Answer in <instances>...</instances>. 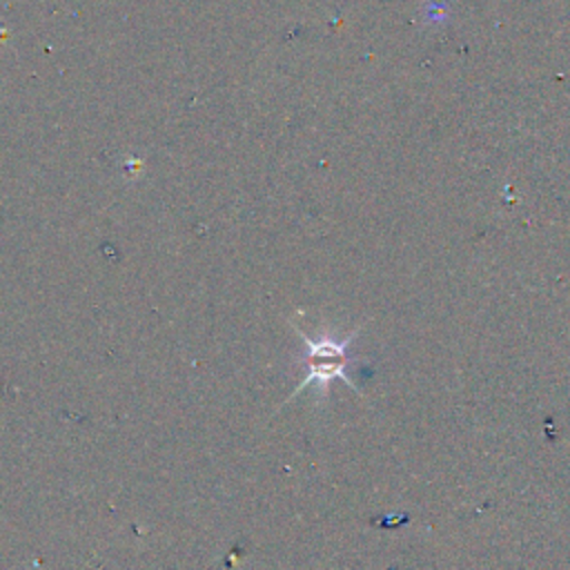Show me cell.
<instances>
[{"mask_svg": "<svg viewBox=\"0 0 570 570\" xmlns=\"http://www.w3.org/2000/svg\"><path fill=\"white\" fill-rule=\"evenodd\" d=\"M294 330L298 332V336L305 343V352H303L305 379H303V383H298V387H294L292 396L303 392L309 385H316L321 392H325L330 381H334V379H341L350 387L356 390V383L350 374V367L354 365V361L350 356V345L358 336V330H354L350 336H343V338H332V336L312 338L301 327H294Z\"/></svg>", "mask_w": 570, "mask_h": 570, "instance_id": "6da1fadb", "label": "cell"}]
</instances>
